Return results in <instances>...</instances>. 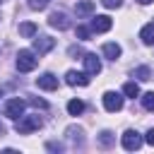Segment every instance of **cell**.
<instances>
[{
	"label": "cell",
	"instance_id": "obj_2",
	"mask_svg": "<svg viewBox=\"0 0 154 154\" xmlns=\"http://www.w3.org/2000/svg\"><path fill=\"white\" fill-rule=\"evenodd\" d=\"M36 63H38V58H36V53L34 51H29V48H24V51H19L17 53V70L19 72H31L34 67H36Z\"/></svg>",
	"mask_w": 154,
	"mask_h": 154
},
{
	"label": "cell",
	"instance_id": "obj_16",
	"mask_svg": "<svg viewBox=\"0 0 154 154\" xmlns=\"http://www.w3.org/2000/svg\"><path fill=\"white\" fill-rule=\"evenodd\" d=\"M82 111H84V101H79V99L67 101V113H70V116H79Z\"/></svg>",
	"mask_w": 154,
	"mask_h": 154
},
{
	"label": "cell",
	"instance_id": "obj_19",
	"mask_svg": "<svg viewBox=\"0 0 154 154\" xmlns=\"http://www.w3.org/2000/svg\"><path fill=\"white\" fill-rule=\"evenodd\" d=\"M140 99H142V106H144L147 111H154V91H147V94H142Z\"/></svg>",
	"mask_w": 154,
	"mask_h": 154
},
{
	"label": "cell",
	"instance_id": "obj_22",
	"mask_svg": "<svg viewBox=\"0 0 154 154\" xmlns=\"http://www.w3.org/2000/svg\"><path fill=\"white\" fill-rule=\"evenodd\" d=\"M101 5H103V7H108V10H116V7H120V5H123V0H101Z\"/></svg>",
	"mask_w": 154,
	"mask_h": 154
},
{
	"label": "cell",
	"instance_id": "obj_29",
	"mask_svg": "<svg viewBox=\"0 0 154 154\" xmlns=\"http://www.w3.org/2000/svg\"><path fill=\"white\" fill-rule=\"evenodd\" d=\"M0 2H2V0H0Z\"/></svg>",
	"mask_w": 154,
	"mask_h": 154
},
{
	"label": "cell",
	"instance_id": "obj_3",
	"mask_svg": "<svg viewBox=\"0 0 154 154\" xmlns=\"http://www.w3.org/2000/svg\"><path fill=\"white\" fill-rule=\"evenodd\" d=\"M142 142H144V137H142L140 132H135V130H125V132H123V149L137 152V149L142 147Z\"/></svg>",
	"mask_w": 154,
	"mask_h": 154
},
{
	"label": "cell",
	"instance_id": "obj_14",
	"mask_svg": "<svg viewBox=\"0 0 154 154\" xmlns=\"http://www.w3.org/2000/svg\"><path fill=\"white\" fill-rule=\"evenodd\" d=\"M75 12H77L79 17H87V14L94 12V2H91V0H82V2L75 5Z\"/></svg>",
	"mask_w": 154,
	"mask_h": 154
},
{
	"label": "cell",
	"instance_id": "obj_13",
	"mask_svg": "<svg viewBox=\"0 0 154 154\" xmlns=\"http://www.w3.org/2000/svg\"><path fill=\"white\" fill-rule=\"evenodd\" d=\"M103 55H106L108 60H118V58H120V46L113 43V41H111V43H103Z\"/></svg>",
	"mask_w": 154,
	"mask_h": 154
},
{
	"label": "cell",
	"instance_id": "obj_5",
	"mask_svg": "<svg viewBox=\"0 0 154 154\" xmlns=\"http://www.w3.org/2000/svg\"><path fill=\"white\" fill-rule=\"evenodd\" d=\"M101 99H103V108L111 111V113H116V111L123 108V96H120L118 91H106Z\"/></svg>",
	"mask_w": 154,
	"mask_h": 154
},
{
	"label": "cell",
	"instance_id": "obj_1",
	"mask_svg": "<svg viewBox=\"0 0 154 154\" xmlns=\"http://www.w3.org/2000/svg\"><path fill=\"white\" fill-rule=\"evenodd\" d=\"M43 125V120H41V116L38 113H31V116H19L17 118V123H14V130L19 132V135H29V132H34V130H38Z\"/></svg>",
	"mask_w": 154,
	"mask_h": 154
},
{
	"label": "cell",
	"instance_id": "obj_6",
	"mask_svg": "<svg viewBox=\"0 0 154 154\" xmlns=\"http://www.w3.org/2000/svg\"><path fill=\"white\" fill-rule=\"evenodd\" d=\"M53 46H55V38H51V36H34V53L43 55V53H48Z\"/></svg>",
	"mask_w": 154,
	"mask_h": 154
},
{
	"label": "cell",
	"instance_id": "obj_18",
	"mask_svg": "<svg viewBox=\"0 0 154 154\" xmlns=\"http://www.w3.org/2000/svg\"><path fill=\"white\" fill-rule=\"evenodd\" d=\"M123 94H125V96H130V99L140 96V87H137V82H128V84L123 87Z\"/></svg>",
	"mask_w": 154,
	"mask_h": 154
},
{
	"label": "cell",
	"instance_id": "obj_4",
	"mask_svg": "<svg viewBox=\"0 0 154 154\" xmlns=\"http://www.w3.org/2000/svg\"><path fill=\"white\" fill-rule=\"evenodd\" d=\"M24 106H26V101H22L19 96L7 99V103H5V116H7V118H12V120H17V118L24 113Z\"/></svg>",
	"mask_w": 154,
	"mask_h": 154
},
{
	"label": "cell",
	"instance_id": "obj_9",
	"mask_svg": "<svg viewBox=\"0 0 154 154\" xmlns=\"http://www.w3.org/2000/svg\"><path fill=\"white\" fill-rule=\"evenodd\" d=\"M48 24H51L53 29H60V31L70 29V19H67V14H65V12H53V14L48 17Z\"/></svg>",
	"mask_w": 154,
	"mask_h": 154
},
{
	"label": "cell",
	"instance_id": "obj_27",
	"mask_svg": "<svg viewBox=\"0 0 154 154\" xmlns=\"http://www.w3.org/2000/svg\"><path fill=\"white\" fill-rule=\"evenodd\" d=\"M2 135H5V125L0 123V137H2Z\"/></svg>",
	"mask_w": 154,
	"mask_h": 154
},
{
	"label": "cell",
	"instance_id": "obj_21",
	"mask_svg": "<svg viewBox=\"0 0 154 154\" xmlns=\"http://www.w3.org/2000/svg\"><path fill=\"white\" fill-rule=\"evenodd\" d=\"M48 2H51V0H29V7H31V10H43Z\"/></svg>",
	"mask_w": 154,
	"mask_h": 154
},
{
	"label": "cell",
	"instance_id": "obj_10",
	"mask_svg": "<svg viewBox=\"0 0 154 154\" xmlns=\"http://www.w3.org/2000/svg\"><path fill=\"white\" fill-rule=\"evenodd\" d=\"M113 26V22H111V17H106V14H96L94 19H91V31H96V34H103V31H108Z\"/></svg>",
	"mask_w": 154,
	"mask_h": 154
},
{
	"label": "cell",
	"instance_id": "obj_11",
	"mask_svg": "<svg viewBox=\"0 0 154 154\" xmlns=\"http://www.w3.org/2000/svg\"><path fill=\"white\" fill-rule=\"evenodd\" d=\"M36 84H38V89L53 91V89H58V77H55V75H51V72H43L41 77H36Z\"/></svg>",
	"mask_w": 154,
	"mask_h": 154
},
{
	"label": "cell",
	"instance_id": "obj_23",
	"mask_svg": "<svg viewBox=\"0 0 154 154\" xmlns=\"http://www.w3.org/2000/svg\"><path fill=\"white\" fill-rule=\"evenodd\" d=\"M89 34H91V31H89L87 26H77V38H82V41H87V38H89Z\"/></svg>",
	"mask_w": 154,
	"mask_h": 154
},
{
	"label": "cell",
	"instance_id": "obj_8",
	"mask_svg": "<svg viewBox=\"0 0 154 154\" xmlns=\"http://www.w3.org/2000/svg\"><path fill=\"white\" fill-rule=\"evenodd\" d=\"M82 63H84V70H87V75H99V72H101V60H99L94 53H84Z\"/></svg>",
	"mask_w": 154,
	"mask_h": 154
},
{
	"label": "cell",
	"instance_id": "obj_12",
	"mask_svg": "<svg viewBox=\"0 0 154 154\" xmlns=\"http://www.w3.org/2000/svg\"><path fill=\"white\" fill-rule=\"evenodd\" d=\"M140 38H142V43H147V46H152V43H154V22H149V24H144V26H142Z\"/></svg>",
	"mask_w": 154,
	"mask_h": 154
},
{
	"label": "cell",
	"instance_id": "obj_25",
	"mask_svg": "<svg viewBox=\"0 0 154 154\" xmlns=\"http://www.w3.org/2000/svg\"><path fill=\"white\" fill-rule=\"evenodd\" d=\"M144 142L154 147V128H152V130H147V135H144Z\"/></svg>",
	"mask_w": 154,
	"mask_h": 154
},
{
	"label": "cell",
	"instance_id": "obj_20",
	"mask_svg": "<svg viewBox=\"0 0 154 154\" xmlns=\"http://www.w3.org/2000/svg\"><path fill=\"white\" fill-rule=\"evenodd\" d=\"M135 77H137V79H149V67H144V65L137 67V70H135Z\"/></svg>",
	"mask_w": 154,
	"mask_h": 154
},
{
	"label": "cell",
	"instance_id": "obj_28",
	"mask_svg": "<svg viewBox=\"0 0 154 154\" xmlns=\"http://www.w3.org/2000/svg\"><path fill=\"white\" fill-rule=\"evenodd\" d=\"M137 2H140V5H149L152 0H137Z\"/></svg>",
	"mask_w": 154,
	"mask_h": 154
},
{
	"label": "cell",
	"instance_id": "obj_7",
	"mask_svg": "<svg viewBox=\"0 0 154 154\" xmlns=\"http://www.w3.org/2000/svg\"><path fill=\"white\" fill-rule=\"evenodd\" d=\"M65 82H67L70 87H87V84H89V77H87V72L67 70V75H65Z\"/></svg>",
	"mask_w": 154,
	"mask_h": 154
},
{
	"label": "cell",
	"instance_id": "obj_26",
	"mask_svg": "<svg viewBox=\"0 0 154 154\" xmlns=\"http://www.w3.org/2000/svg\"><path fill=\"white\" fill-rule=\"evenodd\" d=\"M67 53H70V55H72V58H75V55H84V53H82V48H79V46H70V51H67Z\"/></svg>",
	"mask_w": 154,
	"mask_h": 154
},
{
	"label": "cell",
	"instance_id": "obj_17",
	"mask_svg": "<svg viewBox=\"0 0 154 154\" xmlns=\"http://www.w3.org/2000/svg\"><path fill=\"white\" fill-rule=\"evenodd\" d=\"M113 142H116V137H113L111 130H103V132L99 135V144H101V147H113Z\"/></svg>",
	"mask_w": 154,
	"mask_h": 154
},
{
	"label": "cell",
	"instance_id": "obj_15",
	"mask_svg": "<svg viewBox=\"0 0 154 154\" xmlns=\"http://www.w3.org/2000/svg\"><path fill=\"white\" fill-rule=\"evenodd\" d=\"M36 31H38V29H36L34 22H22V24H19V34H22L24 38H34Z\"/></svg>",
	"mask_w": 154,
	"mask_h": 154
},
{
	"label": "cell",
	"instance_id": "obj_24",
	"mask_svg": "<svg viewBox=\"0 0 154 154\" xmlns=\"http://www.w3.org/2000/svg\"><path fill=\"white\" fill-rule=\"evenodd\" d=\"M29 103H31V106H36V108H48V103H46L43 99H36V96H31V99H29Z\"/></svg>",
	"mask_w": 154,
	"mask_h": 154
}]
</instances>
